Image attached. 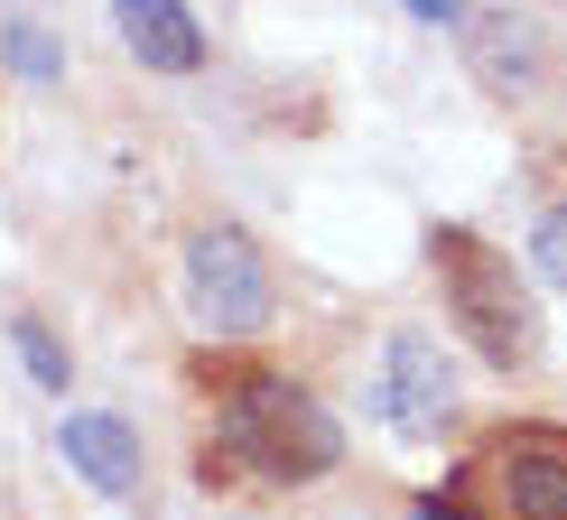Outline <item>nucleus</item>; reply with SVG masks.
<instances>
[{
	"mask_svg": "<svg viewBox=\"0 0 567 520\" xmlns=\"http://www.w3.org/2000/svg\"><path fill=\"white\" fill-rule=\"evenodd\" d=\"M336 456H344L336 418H326L298 382H270V372L233 382V399H224V465H251L261 483H307Z\"/></svg>",
	"mask_w": 567,
	"mask_h": 520,
	"instance_id": "nucleus-1",
	"label": "nucleus"
},
{
	"mask_svg": "<svg viewBox=\"0 0 567 520\" xmlns=\"http://www.w3.org/2000/svg\"><path fill=\"white\" fill-rule=\"evenodd\" d=\"M437 270H446V298H456V325L475 335V353L503 363V372H522L539 353V306L522 289V270L503 251H484L475 232H437Z\"/></svg>",
	"mask_w": 567,
	"mask_h": 520,
	"instance_id": "nucleus-2",
	"label": "nucleus"
},
{
	"mask_svg": "<svg viewBox=\"0 0 567 520\" xmlns=\"http://www.w3.org/2000/svg\"><path fill=\"white\" fill-rule=\"evenodd\" d=\"M186 306L205 335H261L270 325V260L251 251V232L215 223L186 242Z\"/></svg>",
	"mask_w": 567,
	"mask_h": 520,
	"instance_id": "nucleus-3",
	"label": "nucleus"
},
{
	"mask_svg": "<svg viewBox=\"0 0 567 520\" xmlns=\"http://www.w3.org/2000/svg\"><path fill=\"white\" fill-rule=\"evenodd\" d=\"M465 483L493 502V520H567V437L512 428L465 465Z\"/></svg>",
	"mask_w": 567,
	"mask_h": 520,
	"instance_id": "nucleus-4",
	"label": "nucleus"
},
{
	"mask_svg": "<svg viewBox=\"0 0 567 520\" xmlns=\"http://www.w3.org/2000/svg\"><path fill=\"white\" fill-rule=\"evenodd\" d=\"M372 399H382V418H391L400 437H437L446 418H456V363H446L429 335H391Z\"/></svg>",
	"mask_w": 567,
	"mask_h": 520,
	"instance_id": "nucleus-5",
	"label": "nucleus"
},
{
	"mask_svg": "<svg viewBox=\"0 0 567 520\" xmlns=\"http://www.w3.org/2000/svg\"><path fill=\"white\" fill-rule=\"evenodd\" d=\"M56 446H65V465H75L93 492H131L140 483V437H131V418H112V409H65Z\"/></svg>",
	"mask_w": 567,
	"mask_h": 520,
	"instance_id": "nucleus-6",
	"label": "nucleus"
},
{
	"mask_svg": "<svg viewBox=\"0 0 567 520\" xmlns=\"http://www.w3.org/2000/svg\"><path fill=\"white\" fill-rule=\"evenodd\" d=\"M112 19H122V46L140 65H158V75H196L205 65V29L186 0H112Z\"/></svg>",
	"mask_w": 567,
	"mask_h": 520,
	"instance_id": "nucleus-7",
	"label": "nucleus"
},
{
	"mask_svg": "<svg viewBox=\"0 0 567 520\" xmlns=\"http://www.w3.org/2000/svg\"><path fill=\"white\" fill-rule=\"evenodd\" d=\"M10 335H19V363H29V372H38V382H47V391H65V344H56V335H47V325H38V316H19V325H10Z\"/></svg>",
	"mask_w": 567,
	"mask_h": 520,
	"instance_id": "nucleus-8",
	"label": "nucleus"
},
{
	"mask_svg": "<svg viewBox=\"0 0 567 520\" xmlns=\"http://www.w3.org/2000/svg\"><path fill=\"white\" fill-rule=\"evenodd\" d=\"M530 270L549 279V289H567V205H558V215L530 232Z\"/></svg>",
	"mask_w": 567,
	"mask_h": 520,
	"instance_id": "nucleus-9",
	"label": "nucleus"
},
{
	"mask_svg": "<svg viewBox=\"0 0 567 520\" xmlns=\"http://www.w3.org/2000/svg\"><path fill=\"white\" fill-rule=\"evenodd\" d=\"M10 65H19V75H56V46H47V29H10Z\"/></svg>",
	"mask_w": 567,
	"mask_h": 520,
	"instance_id": "nucleus-10",
	"label": "nucleus"
},
{
	"mask_svg": "<svg viewBox=\"0 0 567 520\" xmlns=\"http://www.w3.org/2000/svg\"><path fill=\"white\" fill-rule=\"evenodd\" d=\"M410 10H419V19H429V29H446V19H456V10H465V0H410Z\"/></svg>",
	"mask_w": 567,
	"mask_h": 520,
	"instance_id": "nucleus-11",
	"label": "nucleus"
},
{
	"mask_svg": "<svg viewBox=\"0 0 567 520\" xmlns=\"http://www.w3.org/2000/svg\"><path fill=\"white\" fill-rule=\"evenodd\" d=\"M410 520H456V511H437V502H429V511H410Z\"/></svg>",
	"mask_w": 567,
	"mask_h": 520,
	"instance_id": "nucleus-12",
	"label": "nucleus"
}]
</instances>
